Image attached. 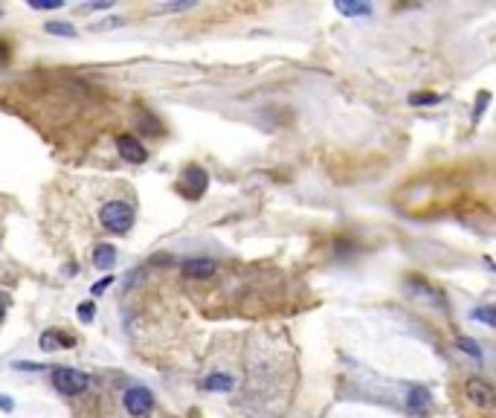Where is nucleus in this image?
Instances as JSON below:
<instances>
[{"label":"nucleus","instance_id":"nucleus-16","mask_svg":"<svg viewBox=\"0 0 496 418\" xmlns=\"http://www.w3.org/2000/svg\"><path fill=\"white\" fill-rule=\"evenodd\" d=\"M76 317H79V322H93V317H96V302H79V308H76Z\"/></svg>","mask_w":496,"mask_h":418},{"label":"nucleus","instance_id":"nucleus-8","mask_svg":"<svg viewBox=\"0 0 496 418\" xmlns=\"http://www.w3.org/2000/svg\"><path fill=\"white\" fill-rule=\"evenodd\" d=\"M180 271H183L186 279H212L218 264H215V259H186L180 264Z\"/></svg>","mask_w":496,"mask_h":418},{"label":"nucleus","instance_id":"nucleus-11","mask_svg":"<svg viewBox=\"0 0 496 418\" xmlns=\"http://www.w3.org/2000/svg\"><path fill=\"white\" fill-rule=\"evenodd\" d=\"M470 317H473L476 322H482V325H490V328H496V302L473 308V311H470Z\"/></svg>","mask_w":496,"mask_h":418},{"label":"nucleus","instance_id":"nucleus-12","mask_svg":"<svg viewBox=\"0 0 496 418\" xmlns=\"http://www.w3.org/2000/svg\"><path fill=\"white\" fill-rule=\"evenodd\" d=\"M44 33L58 35V38H76V26L67 21H50V24H44Z\"/></svg>","mask_w":496,"mask_h":418},{"label":"nucleus","instance_id":"nucleus-5","mask_svg":"<svg viewBox=\"0 0 496 418\" xmlns=\"http://www.w3.org/2000/svg\"><path fill=\"white\" fill-rule=\"evenodd\" d=\"M206 186H209V174H206L201 166H189V169L183 172V177H180V192H183L189 201L203 198Z\"/></svg>","mask_w":496,"mask_h":418},{"label":"nucleus","instance_id":"nucleus-25","mask_svg":"<svg viewBox=\"0 0 496 418\" xmlns=\"http://www.w3.org/2000/svg\"><path fill=\"white\" fill-rule=\"evenodd\" d=\"M6 58H9V47H6V44H3V41H0V67H3V64H6Z\"/></svg>","mask_w":496,"mask_h":418},{"label":"nucleus","instance_id":"nucleus-15","mask_svg":"<svg viewBox=\"0 0 496 418\" xmlns=\"http://www.w3.org/2000/svg\"><path fill=\"white\" fill-rule=\"evenodd\" d=\"M456 346H459L464 354H470V357H476V361H482V349H479V343H476V340H470V337H459V340H456Z\"/></svg>","mask_w":496,"mask_h":418},{"label":"nucleus","instance_id":"nucleus-6","mask_svg":"<svg viewBox=\"0 0 496 418\" xmlns=\"http://www.w3.org/2000/svg\"><path fill=\"white\" fill-rule=\"evenodd\" d=\"M116 152H119V157H122L125 163H131V166H140V163L148 160L145 145H143L137 137H131V134H122V137H116Z\"/></svg>","mask_w":496,"mask_h":418},{"label":"nucleus","instance_id":"nucleus-21","mask_svg":"<svg viewBox=\"0 0 496 418\" xmlns=\"http://www.w3.org/2000/svg\"><path fill=\"white\" fill-rule=\"evenodd\" d=\"M111 285H113V276H104V279H99V282H96L93 288H90V293H93V296H99L104 288H111Z\"/></svg>","mask_w":496,"mask_h":418},{"label":"nucleus","instance_id":"nucleus-9","mask_svg":"<svg viewBox=\"0 0 496 418\" xmlns=\"http://www.w3.org/2000/svg\"><path fill=\"white\" fill-rule=\"evenodd\" d=\"M93 267H99V271H111V267L116 264V250H113V244H99L96 250H93Z\"/></svg>","mask_w":496,"mask_h":418},{"label":"nucleus","instance_id":"nucleus-22","mask_svg":"<svg viewBox=\"0 0 496 418\" xmlns=\"http://www.w3.org/2000/svg\"><path fill=\"white\" fill-rule=\"evenodd\" d=\"M6 311H9V293H3V291H0V322H3Z\"/></svg>","mask_w":496,"mask_h":418},{"label":"nucleus","instance_id":"nucleus-4","mask_svg":"<svg viewBox=\"0 0 496 418\" xmlns=\"http://www.w3.org/2000/svg\"><path fill=\"white\" fill-rule=\"evenodd\" d=\"M122 404H125V412L131 418H143V415L151 412L154 395L148 386H131V390H125V395H122Z\"/></svg>","mask_w":496,"mask_h":418},{"label":"nucleus","instance_id":"nucleus-7","mask_svg":"<svg viewBox=\"0 0 496 418\" xmlns=\"http://www.w3.org/2000/svg\"><path fill=\"white\" fill-rule=\"evenodd\" d=\"M38 346L44 352H62V349H73V346H76V337L58 331V328H50V331H44L38 337Z\"/></svg>","mask_w":496,"mask_h":418},{"label":"nucleus","instance_id":"nucleus-13","mask_svg":"<svg viewBox=\"0 0 496 418\" xmlns=\"http://www.w3.org/2000/svg\"><path fill=\"white\" fill-rule=\"evenodd\" d=\"M206 390H218V392H230L232 390V378L230 375H221V372H215V375H209L203 381Z\"/></svg>","mask_w":496,"mask_h":418},{"label":"nucleus","instance_id":"nucleus-3","mask_svg":"<svg viewBox=\"0 0 496 418\" xmlns=\"http://www.w3.org/2000/svg\"><path fill=\"white\" fill-rule=\"evenodd\" d=\"M464 395H468V401L479 410L496 407V386L490 381H485V378H468L464 381Z\"/></svg>","mask_w":496,"mask_h":418},{"label":"nucleus","instance_id":"nucleus-1","mask_svg":"<svg viewBox=\"0 0 496 418\" xmlns=\"http://www.w3.org/2000/svg\"><path fill=\"white\" fill-rule=\"evenodd\" d=\"M134 218H137V212H134V206L128 201H108L99 209L102 227L113 235H125L134 227Z\"/></svg>","mask_w":496,"mask_h":418},{"label":"nucleus","instance_id":"nucleus-26","mask_svg":"<svg viewBox=\"0 0 496 418\" xmlns=\"http://www.w3.org/2000/svg\"><path fill=\"white\" fill-rule=\"evenodd\" d=\"M96 9H111V3H90V6H82V12H96Z\"/></svg>","mask_w":496,"mask_h":418},{"label":"nucleus","instance_id":"nucleus-23","mask_svg":"<svg viewBox=\"0 0 496 418\" xmlns=\"http://www.w3.org/2000/svg\"><path fill=\"white\" fill-rule=\"evenodd\" d=\"M194 3H172V6H160V12H180V9H192Z\"/></svg>","mask_w":496,"mask_h":418},{"label":"nucleus","instance_id":"nucleus-18","mask_svg":"<svg viewBox=\"0 0 496 418\" xmlns=\"http://www.w3.org/2000/svg\"><path fill=\"white\" fill-rule=\"evenodd\" d=\"M444 96H439V93H415V96H410V102L412 104H435V102H441Z\"/></svg>","mask_w":496,"mask_h":418},{"label":"nucleus","instance_id":"nucleus-17","mask_svg":"<svg viewBox=\"0 0 496 418\" xmlns=\"http://www.w3.org/2000/svg\"><path fill=\"white\" fill-rule=\"evenodd\" d=\"M488 102H490V93L488 91H482L479 93V99H476V108H473V125L482 119V113H485V108H488Z\"/></svg>","mask_w":496,"mask_h":418},{"label":"nucleus","instance_id":"nucleus-14","mask_svg":"<svg viewBox=\"0 0 496 418\" xmlns=\"http://www.w3.org/2000/svg\"><path fill=\"white\" fill-rule=\"evenodd\" d=\"M337 9L342 15H349V18H360V15H371V6L369 3H345V0H337Z\"/></svg>","mask_w":496,"mask_h":418},{"label":"nucleus","instance_id":"nucleus-2","mask_svg":"<svg viewBox=\"0 0 496 418\" xmlns=\"http://www.w3.org/2000/svg\"><path fill=\"white\" fill-rule=\"evenodd\" d=\"M53 386L62 395H82L87 386H90V378L79 369H70V366H55L53 369Z\"/></svg>","mask_w":496,"mask_h":418},{"label":"nucleus","instance_id":"nucleus-20","mask_svg":"<svg viewBox=\"0 0 496 418\" xmlns=\"http://www.w3.org/2000/svg\"><path fill=\"white\" fill-rule=\"evenodd\" d=\"M140 122H143V131H148V134H163V125H160V122H151V119H145V113L140 116Z\"/></svg>","mask_w":496,"mask_h":418},{"label":"nucleus","instance_id":"nucleus-24","mask_svg":"<svg viewBox=\"0 0 496 418\" xmlns=\"http://www.w3.org/2000/svg\"><path fill=\"white\" fill-rule=\"evenodd\" d=\"M0 410H3V412H12V410H15V401L6 398V395H0Z\"/></svg>","mask_w":496,"mask_h":418},{"label":"nucleus","instance_id":"nucleus-19","mask_svg":"<svg viewBox=\"0 0 496 418\" xmlns=\"http://www.w3.org/2000/svg\"><path fill=\"white\" fill-rule=\"evenodd\" d=\"M33 9H62V0H33Z\"/></svg>","mask_w":496,"mask_h":418},{"label":"nucleus","instance_id":"nucleus-10","mask_svg":"<svg viewBox=\"0 0 496 418\" xmlns=\"http://www.w3.org/2000/svg\"><path fill=\"white\" fill-rule=\"evenodd\" d=\"M430 407V390L427 386H412L407 395V410L410 412H424Z\"/></svg>","mask_w":496,"mask_h":418}]
</instances>
